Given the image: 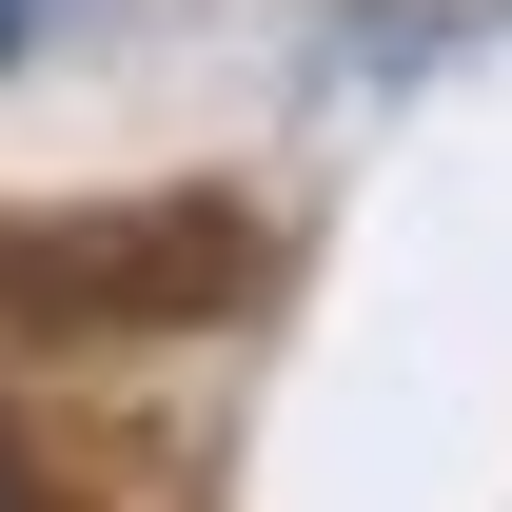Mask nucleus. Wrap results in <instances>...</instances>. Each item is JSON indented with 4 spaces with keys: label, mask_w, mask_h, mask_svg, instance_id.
<instances>
[{
    "label": "nucleus",
    "mask_w": 512,
    "mask_h": 512,
    "mask_svg": "<svg viewBox=\"0 0 512 512\" xmlns=\"http://www.w3.org/2000/svg\"><path fill=\"white\" fill-rule=\"evenodd\" d=\"M0 60H20V0H0Z\"/></svg>",
    "instance_id": "nucleus-1"
},
{
    "label": "nucleus",
    "mask_w": 512,
    "mask_h": 512,
    "mask_svg": "<svg viewBox=\"0 0 512 512\" xmlns=\"http://www.w3.org/2000/svg\"><path fill=\"white\" fill-rule=\"evenodd\" d=\"M0 512H20V493H0Z\"/></svg>",
    "instance_id": "nucleus-2"
}]
</instances>
